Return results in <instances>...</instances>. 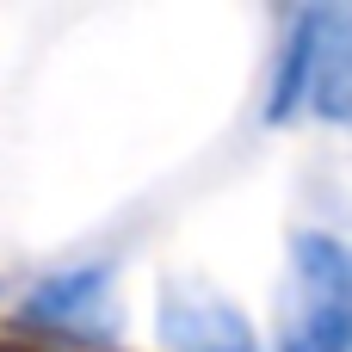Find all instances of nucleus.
<instances>
[{"mask_svg": "<svg viewBox=\"0 0 352 352\" xmlns=\"http://www.w3.org/2000/svg\"><path fill=\"white\" fill-rule=\"evenodd\" d=\"M155 328H161V346L167 352H260L248 316L235 303H223L217 291H198V285L161 291Z\"/></svg>", "mask_w": 352, "mask_h": 352, "instance_id": "nucleus-4", "label": "nucleus"}, {"mask_svg": "<svg viewBox=\"0 0 352 352\" xmlns=\"http://www.w3.org/2000/svg\"><path fill=\"white\" fill-rule=\"evenodd\" d=\"M31 328H50V334H68V340H111L118 328V297H111V272L105 266H74V272H56L43 278L25 309H19Z\"/></svg>", "mask_w": 352, "mask_h": 352, "instance_id": "nucleus-3", "label": "nucleus"}, {"mask_svg": "<svg viewBox=\"0 0 352 352\" xmlns=\"http://www.w3.org/2000/svg\"><path fill=\"white\" fill-rule=\"evenodd\" d=\"M266 111L352 130V0H291Z\"/></svg>", "mask_w": 352, "mask_h": 352, "instance_id": "nucleus-1", "label": "nucleus"}, {"mask_svg": "<svg viewBox=\"0 0 352 352\" xmlns=\"http://www.w3.org/2000/svg\"><path fill=\"white\" fill-rule=\"evenodd\" d=\"M278 352H352V248L334 235L291 241Z\"/></svg>", "mask_w": 352, "mask_h": 352, "instance_id": "nucleus-2", "label": "nucleus"}]
</instances>
